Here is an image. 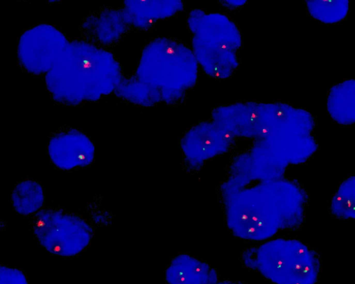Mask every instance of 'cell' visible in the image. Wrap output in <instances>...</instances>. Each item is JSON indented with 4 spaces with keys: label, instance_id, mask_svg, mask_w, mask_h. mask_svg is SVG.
Here are the masks:
<instances>
[{
    "label": "cell",
    "instance_id": "cell-1",
    "mask_svg": "<svg viewBox=\"0 0 355 284\" xmlns=\"http://www.w3.org/2000/svg\"><path fill=\"white\" fill-rule=\"evenodd\" d=\"M306 201L304 189L291 180L259 181L224 202L226 223L239 238L266 240L280 230L299 227Z\"/></svg>",
    "mask_w": 355,
    "mask_h": 284
},
{
    "label": "cell",
    "instance_id": "cell-2",
    "mask_svg": "<svg viewBox=\"0 0 355 284\" xmlns=\"http://www.w3.org/2000/svg\"><path fill=\"white\" fill-rule=\"evenodd\" d=\"M121 80L114 55L83 41L69 43L46 76L52 97L69 105L98 100L115 91Z\"/></svg>",
    "mask_w": 355,
    "mask_h": 284
},
{
    "label": "cell",
    "instance_id": "cell-3",
    "mask_svg": "<svg viewBox=\"0 0 355 284\" xmlns=\"http://www.w3.org/2000/svg\"><path fill=\"white\" fill-rule=\"evenodd\" d=\"M197 76L198 62L193 51L168 38H157L145 47L137 71V77L157 88L161 95L186 93L195 85Z\"/></svg>",
    "mask_w": 355,
    "mask_h": 284
},
{
    "label": "cell",
    "instance_id": "cell-4",
    "mask_svg": "<svg viewBox=\"0 0 355 284\" xmlns=\"http://www.w3.org/2000/svg\"><path fill=\"white\" fill-rule=\"evenodd\" d=\"M256 270L274 284H315L320 262L317 254L303 242L279 238L257 247Z\"/></svg>",
    "mask_w": 355,
    "mask_h": 284
},
{
    "label": "cell",
    "instance_id": "cell-5",
    "mask_svg": "<svg viewBox=\"0 0 355 284\" xmlns=\"http://www.w3.org/2000/svg\"><path fill=\"white\" fill-rule=\"evenodd\" d=\"M297 108L288 105L239 103L220 106L212 112V120L234 137L261 139L288 122Z\"/></svg>",
    "mask_w": 355,
    "mask_h": 284
},
{
    "label": "cell",
    "instance_id": "cell-6",
    "mask_svg": "<svg viewBox=\"0 0 355 284\" xmlns=\"http://www.w3.org/2000/svg\"><path fill=\"white\" fill-rule=\"evenodd\" d=\"M33 231L48 251L62 256L82 251L94 233L92 226L80 215L55 208H44L35 213Z\"/></svg>",
    "mask_w": 355,
    "mask_h": 284
},
{
    "label": "cell",
    "instance_id": "cell-7",
    "mask_svg": "<svg viewBox=\"0 0 355 284\" xmlns=\"http://www.w3.org/2000/svg\"><path fill=\"white\" fill-rule=\"evenodd\" d=\"M69 43L56 28L46 24L26 30L20 37L17 55L27 71L34 74L48 73Z\"/></svg>",
    "mask_w": 355,
    "mask_h": 284
},
{
    "label": "cell",
    "instance_id": "cell-8",
    "mask_svg": "<svg viewBox=\"0 0 355 284\" xmlns=\"http://www.w3.org/2000/svg\"><path fill=\"white\" fill-rule=\"evenodd\" d=\"M234 136L214 122H202L191 128L180 141L187 166L199 169L207 161L225 153Z\"/></svg>",
    "mask_w": 355,
    "mask_h": 284
},
{
    "label": "cell",
    "instance_id": "cell-9",
    "mask_svg": "<svg viewBox=\"0 0 355 284\" xmlns=\"http://www.w3.org/2000/svg\"><path fill=\"white\" fill-rule=\"evenodd\" d=\"M94 150L90 139L73 129L55 134L48 144V152L53 163L65 170L90 164L94 157Z\"/></svg>",
    "mask_w": 355,
    "mask_h": 284
},
{
    "label": "cell",
    "instance_id": "cell-10",
    "mask_svg": "<svg viewBox=\"0 0 355 284\" xmlns=\"http://www.w3.org/2000/svg\"><path fill=\"white\" fill-rule=\"evenodd\" d=\"M188 24L194 36L207 39L234 51L241 45V33L226 15L194 10L189 14Z\"/></svg>",
    "mask_w": 355,
    "mask_h": 284
},
{
    "label": "cell",
    "instance_id": "cell-11",
    "mask_svg": "<svg viewBox=\"0 0 355 284\" xmlns=\"http://www.w3.org/2000/svg\"><path fill=\"white\" fill-rule=\"evenodd\" d=\"M192 47L197 62L212 78H227L238 67L239 61L234 51L194 35Z\"/></svg>",
    "mask_w": 355,
    "mask_h": 284
},
{
    "label": "cell",
    "instance_id": "cell-12",
    "mask_svg": "<svg viewBox=\"0 0 355 284\" xmlns=\"http://www.w3.org/2000/svg\"><path fill=\"white\" fill-rule=\"evenodd\" d=\"M168 284H216L217 272L205 262L189 254L174 257L165 272Z\"/></svg>",
    "mask_w": 355,
    "mask_h": 284
},
{
    "label": "cell",
    "instance_id": "cell-13",
    "mask_svg": "<svg viewBox=\"0 0 355 284\" xmlns=\"http://www.w3.org/2000/svg\"><path fill=\"white\" fill-rule=\"evenodd\" d=\"M128 25L123 10L105 9L89 16L83 21L82 30L92 41L110 44L123 35Z\"/></svg>",
    "mask_w": 355,
    "mask_h": 284
},
{
    "label": "cell",
    "instance_id": "cell-14",
    "mask_svg": "<svg viewBox=\"0 0 355 284\" xmlns=\"http://www.w3.org/2000/svg\"><path fill=\"white\" fill-rule=\"evenodd\" d=\"M183 8L180 1H126L123 10L129 25L148 28L160 19L170 17Z\"/></svg>",
    "mask_w": 355,
    "mask_h": 284
},
{
    "label": "cell",
    "instance_id": "cell-15",
    "mask_svg": "<svg viewBox=\"0 0 355 284\" xmlns=\"http://www.w3.org/2000/svg\"><path fill=\"white\" fill-rule=\"evenodd\" d=\"M249 154L257 181H268L283 178L288 165L264 138L256 139Z\"/></svg>",
    "mask_w": 355,
    "mask_h": 284
},
{
    "label": "cell",
    "instance_id": "cell-16",
    "mask_svg": "<svg viewBox=\"0 0 355 284\" xmlns=\"http://www.w3.org/2000/svg\"><path fill=\"white\" fill-rule=\"evenodd\" d=\"M331 117L343 125L355 123V80H347L331 87L327 98Z\"/></svg>",
    "mask_w": 355,
    "mask_h": 284
},
{
    "label": "cell",
    "instance_id": "cell-17",
    "mask_svg": "<svg viewBox=\"0 0 355 284\" xmlns=\"http://www.w3.org/2000/svg\"><path fill=\"white\" fill-rule=\"evenodd\" d=\"M254 181L257 179L249 152L235 157L230 164L229 177L220 187L224 202Z\"/></svg>",
    "mask_w": 355,
    "mask_h": 284
},
{
    "label": "cell",
    "instance_id": "cell-18",
    "mask_svg": "<svg viewBox=\"0 0 355 284\" xmlns=\"http://www.w3.org/2000/svg\"><path fill=\"white\" fill-rule=\"evenodd\" d=\"M12 204L17 212L28 215L37 211L44 202V190L37 181L23 179L16 184L11 195Z\"/></svg>",
    "mask_w": 355,
    "mask_h": 284
},
{
    "label": "cell",
    "instance_id": "cell-19",
    "mask_svg": "<svg viewBox=\"0 0 355 284\" xmlns=\"http://www.w3.org/2000/svg\"><path fill=\"white\" fill-rule=\"evenodd\" d=\"M118 96L141 106H151L162 100L160 91L137 77L121 80L116 90Z\"/></svg>",
    "mask_w": 355,
    "mask_h": 284
},
{
    "label": "cell",
    "instance_id": "cell-20",
    "mask_svg": "<svg viewBox=\"0 0 355 284\" xmlns=\"http://www.w3.org/2000/svg\"><path fill=\"white\" fill-rule=\"evenodd\" d=\"M330 211L338 218L355 220V175L339 185L331 200Z\"/></svg>",
    "mask_w": 355,
    "mask_h": 284
},
{
    "label": "cell",
    "instance_id": "cell-21",
    "mask_svg": "<svg viewBox=\"0 0 355 284\" xmlns=\"http://www.w3.org/2000/svg\"><path fill=\"white\" fill-rule=\"evenodd\" d=\"M307 9L315 19L327 24L343 19L349 9L348 1L317 0L306 1Z\"/></svg>",
    "mask_w": 355,
    "mask_h": 284
},
{
    "label": "cell",
    "instance_id": "cell-22",
    "mask_svg": "<svg viewBox=\"0 0 355 284\" xmlns=\"http://www.w3.org/2000/svg\"><path fill=\"white\" fill-rule=\"evenodd\" d=\"M0 284H28V281L21 270L1 265L0 267Z\"/></svg>",
    "mask_w": 355,
    "mask_h": 284
},
{
    "label": "cell",
    "instance_id": "cell-23",
    "mask_svg": "<svg viewBox=\"0 0 355 284\" xmlns=\"http://www.w3.org/2000/svg\"><path fill=\"white\" fill-rule=\"evenodd\" d=\"M241 260L247 267L257 269V247L246 249L241 256Z\"/></svg>",
    "mask_w": 355,
    "mask_h": 284
},
{
    "label": "cell",
    "instance_id": "cell-24",
    "mask_svg": "<svg viewBox=\"0 0 355 284\" xmlns=\"http://www.w3.org/2000/svg\"><path fill=\"white\" fill-rule=\"evenodd\" d=\"M246 1H224V5L228 8H237L243 6Z\"/></svg>",
    "mask_w": 355,
    "mask_h": 284
},
{
    "label": "cell",
    "instance_id": "cell-25",
    "mask_svg": "<svg viewBox=\"0 0 355 284\" xmlns=\"http://www.w3.org/2000/svg\"><path fill=\"white\" fill-rule=\"evenodd\" d=\"M216 284H245V283H241V282L224 281L218 282Z\"/></svg>",
    "mask_w": 355,
    "mask_h": 284
}]
</instances>
